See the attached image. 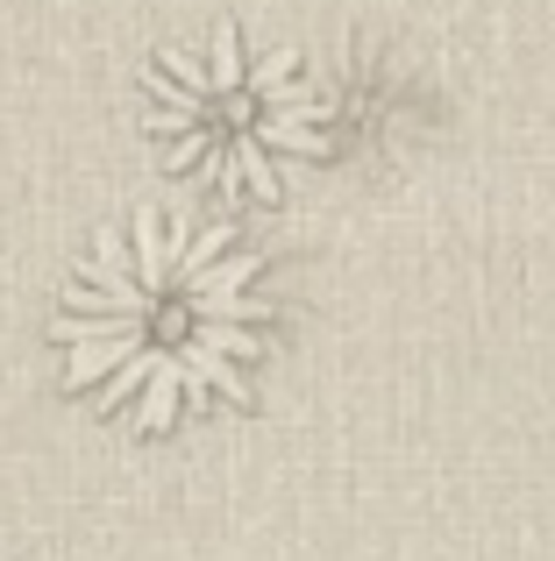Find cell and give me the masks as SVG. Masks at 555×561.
Segmentation results:
<instances>
[{
    "label": "cell",
    "instance_id": "1",
    "mask_svg": "<svg viewBox=\"0 0 555 561\" xmlns=\"http://www.w3.org/2000/svg\"><path fill=\"white\" fill-rule=\"evenodd\" d=\"M50 348L71 398L128 434L222 412L271 348V277L236 220L136 206L93 234L50 306Z\"/></svg>",
    "mask_w": 555,
    "mask_h": 561
},
{
    "label": "cell",
    "instance_id": "2",
    "mask_svg": "<svg viewBox=\"0 0 555 561\" xmlns=\"http://www.w3.org/2000/svg\"><path fill=\"white\" fill-rule=\"evenodd\" d=\"M143 136L171 179L222 199H278L299 164H328L314 71L236 22L165 43L143 65Z\"/></svg>",
    "mask_w": 555,
    "mask_h": 561
},
{
    "label": "cell",
    "instance_id": "3",
    "mask_svg": "<svg viewBox=\"0 0 555 561\" xmlns=\"http://www.w3.org/2000/svg\"><path fill=\"white\" fill-rule=\"evenodd\" d=\"M320 93V136H328V164L349 171H399L420 142L442 136V85L428 65L406 57V43L349 28L335 57L314 79Z\"/></svg>",
    "mask_w": 555,
    "mask_h": 561
}]
</instances>
